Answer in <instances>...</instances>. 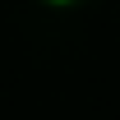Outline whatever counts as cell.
<instances>
[{
  "mask_svg": "<svg viewBox=\"0 0 120 120\" xmlns=\"http://www.w3.org/2000/svg\"><path fill=\"white\" fill-rule=\"evenodd\" d=\"M51 5H69V0H51Z\"/></svg>",
  "mask_w": 120,
  "mask_h": 120,
  "instance_id": "1",
  "label": "cell"
}]
</instances>
